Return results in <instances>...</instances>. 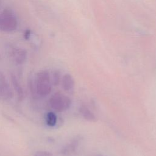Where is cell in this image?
I'll return each instance as SVG.
<instances>
[{
    "instance_id": "1",
    "label": "cell",
    "mask_w": 156,
    "mask_h": 156,
    "mask_svg": "<svg viewBox=\"0 0 156 156\" xmlns=\"http://www.w3.org/2000/svg\"><path fill=\"white\" fill-rule=\"evenodd\" d=\"M51 76L47 70H42L37 73L35 77V89L40 96H46L52 90Z\"/></svg>"
},
{
    "instance_id": "2",
    "label": "cell",
    "mask_w": 156,
    "mask_h": 156,
    "mask_svg": "<svg viewBox=\"0 0 156 156\" xmlns=\"http://www.w3.org/2000/svg\"><path fill=\"white\" fill-rule=\"evenodd\" d=\"M18 21L15 13L10 9H4L0 12V30L12 32L17 29Z\"/></svg>"
},
{
    "instance_id": "3",
    "label": "cell",
    "mask_w": 156,
    "mask_h": 156,
    "mask_svg": "<svg viewBox=\"0 0 156 156\" xmlns=\"http://www.w3.org/2000/svg\"><path fill=\"white\" fill-rule=\"evenodd\" d=\"M51 107L57 112H62L69 109L71 105L72 101L70 98L63 94L55 93L49 99Z\"/></svg>"
},
{
    "instance_id": "4",
    "label": "cell",
    "mask_w": 156,
    "mask_h": 156,
    "mask_svg": "<svg viewBox=\"0 0 156 156\" xmlns=\"http://www.w3.org/2000/svg\"><path fill=\"white\" fill-rule=\"evenodd\" d=\"M83 137L80 135L75 136L69 142L65 144L61 149L60 153L65 156H69L74 154L79 148Z\"/></svg>"
},
{
    "instance_id": "5",
    "label": "cell",
    "mask_w": 156,
    "mask_h": 156,
    "mask_svg": "<svg viewBox=\"0 0 156 156\" xmlns=\"http://www.w3.org/2000/svg\"><path fill=\"white\" fill-rule=\"evenodd\" d=\"M13 91L4 74L0 72V99L7 100L13 97Z\"/></svg>"
},
{
    "instance_id": "6",
    "label": "cell",
    "mask_w": 156,
    "mask_h": 156,
    "mask_svg": "<svg viewBox=\"0 0 156 156\" xmlns=\"http://www.w3.org/2000/svg\"><path fill=\"white\" fill-rule=\"evenodd\" d=\"M79 113L81 116L87 121L90 122H96L97 121V118L94 114V113L90 110V109L85 105H82L79 108Z\"/></svg>"
},
{
    "instance_id": "7",
    "label": "cell",
    "mask_w": 156,
    "mask_h": 156,
    "mask_svg": "<svg viewBox=\"0 0 156 156\" xmlns=\"http://www.w3.org/2000/svg\"><path fill=\"white\" fill-rule=\"evenodd\" d=\"M61 81L62 88L64 90L69 91L73 89L75 85V82L74 78L70 74H65L62 76Z\"/></svg>"
},
{
    "instance_id": "8",
    "label": "cell",
    "mask_w": 156,
    "mask_h": 156,
    "mask_svg": "<svg viewBox=\"0 0 156 156\" xmlns=\"http://www.w3.org/2000/svg\"><path fill=\"white\" fill-rule=\"evenodd\" d=\"M15 62L18 64L23 63L26 58L27 53L25 49L21 48H18L13 51L12 54Z\"/></svg>"
},
{
    "instance_id": "9",
    "label": "cell",
    "mask_w": 156,
    "mask_h": 156,
    "mask_svg": "<svg viewBox=\"0 0 156 156\" xmlns=\"http://www.w3.org/2000/svg\"><path fill=\"white\" fill-rule=\"evenodd\" d=\"M11 80H12L13 88L17 94L18 100L21 101L24 98V91L21 85L19 83V81L16 78V77L15 76V75L13 74H11Z\"/></svg>"
},
{
    "instance_id": "10",
    "label": "cell",
    "mask_w": 156,
    "mask_h": 156,
    "mask_svg": "<svg viewBox=\"0 0 156 156\" xmlns=\"http://www.w3.org/2000/svg\"><path fill=\"white\" fill-rule=\"evenodd\" d=\"M57 117L55 113L53 112H49L46 116V122L49 127H54L57 124Z\"/></svg>"
},
{
    "instance_id": "11",
    "label": "cell",
    "mask_w": 156,
    "mask_h": 156,
    "mask_svg": "<svg viewBox=\"0 0 156 156\" xmlns=\"http://www.w3.org/2000/svg\"><path fill=\"white\" fill-rule=\"evenodd\" d=\"M51 83L54 86H57L60 84L62 77H61V73L58 70L54 71L52 74V77H51Z\"/></svg>"
},
{
    "instance_id": "12",
    "label": "cell",
    "mask_w": 156,
    "mask_h": 156,
    "mask_svg": "<svg viewBox=\"0 0 156 156\" xmlns=\"http://www.w3.org/2000/svg\"><path fill=\"white\" fill-rule=\"evenodd\" d=\"M34 156H53V154L51 152L46 151H38Z\"/></svg>"
},
{
    "instance_id": "13",
    "label": "cell",
    "mask_w": 156,
    "mask_h": 156,
    "mask_svg": "<svg viewBox=\"0 0 156 156\" xmlns=\"http://www.w3.org/2000/svg\"><path fill=\"white\" fill-rule=\"evenodd\" d=\"M98 156H105V155H98Z\"/></svg>"
}]
</instances>
